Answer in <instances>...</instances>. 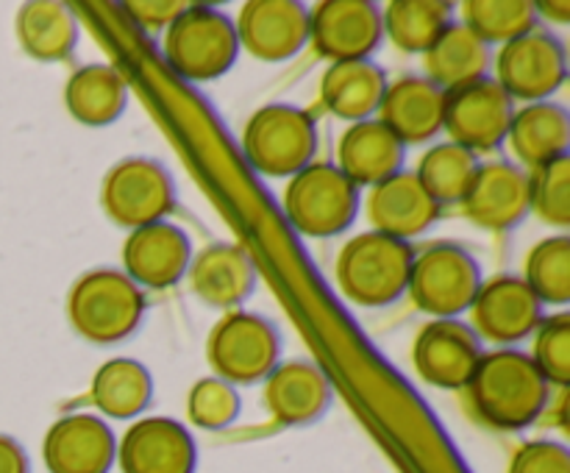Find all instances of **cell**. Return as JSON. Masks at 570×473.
<instances>
[{"label": "cell", "instance_id": "f35d334b", "mask_svg": "<svg viewBox=\"0 0 570 473\" xmlns=\"http://www.w3.org/2000/svg\"><path fill=\"white\" fill-rule=\"evenodd\" d=\"M187 6L189 3H167V0H161V3H126V9L131 11V17L139 26L154 31V28L170 26Z\"/></svg>", "mask_w": 570, "mask_h": 473}, {"label": "cell", "instance_id": "277c9868", "mask_svg": "<svg viewBox=\"0 0 570 473\" xmlns=\"http://www.w3.org/2000/svg\"><path fill=\"white\" fill-rule=\"evenodd\" d=\"M239 39L234 20L215 6L189 3L165 33V59L187 81H217L234 67Z\"/></svg>", "mask_w": 570, "mask_h": 473}, {"label": "cell", "instance_id": "8d00e7d4", "mask_svg": "<svg viewBox=\"0 0 570 473\" xmlns=\"http://www.w3.org/2000/svg\"><path fill=\"white\" fill-rule=\"evenodd\" d=\"M239 393L234 384L223 382L217 376H206L193 384L187 395V415L195 426L209 428H226L237 421L239 415Z\"/></svg>", "mask_w": 570, "mask_h": 473}, {"label": "cell", "instance_id": "e0dca14e", "mask_svg": "<svg viewBox=\"0 0 570 473\" xmlns=\"http://www.w3.org/2000/svg\"><path fill=\"white\" fill-rule=\"evenodd\" d=\"M193 262V245L184 228L159 220L134 228L122 245V267L137 287L165 289L181 282Z\"/></svg>", "mask_w": 570, "mask_h": 473}, {"label": "cell", "instance_id": "d6a6232c", "mask_svg": "<svg viewBox=\"0 0 570 473\" xmlns=\"http://www.w3.org/2000/svg\"><path fill=\"white\" fill-rule=\"evenodd\" d=\"M462 26L484 45H507L538 28L532 0H468L462 3Z\"/></svg>", "mask_w": 570, "mask_h": 473}, {"label": "cell", "instance_id": "ab89813d", "mask_svg": "<svg viewBox=\"0 0 570 473\" xmlns=\"http://www.w3.org/2000/svg\"><path fill=\"white\" fill-rule=\"evenodd\" d=\"M0 473H28L26 451L6 434H0Z\"/></svg>", "mask_w": 570, "mask_h": 473}, {"label": "cell", "instance_id": "2e32d148", "mask_svg": "<svg viewBox=\"0 0 570 473\" xmlns=\"http://www.w3.org/2000/svg\"><path fill=\"white\" fill-rule=\"evenodd\" d=\"M122 473H195L198 449L184 423L170 417H139L117 445Z\"/></svg>", "mask_w": 570, "mask_h": 473}, {"label": "cell", "instance_id": "f546056e", "mask_svg": "<svg viewBox=\"0 0 570 473\" xmlns=\"http://www.w3.org/2000/svg\"><path fill=\"white\" fill-rule=\"evenodd\" d=\"M154 395V378L150 371L137 359L117 356V359L104 362L95 371L92 384H89V398L115 421H128V417L142 415L145 406Z\"/></svg>", "mask_w": 570, "mask_h": 473}, {"label": "cell", "instance_id": "ffe728a7", "mask_svg": "<svg viewBox=\"0 0 570 473\" xmlns=\"http://www.w3.org/2000/svg\"><path fill=\"white\" fill-rule=\"evenodd\" d=\"M365 211L371 231L410 243L438 223L440 204L423 189L415 173L401 170L387 181L371 187Z\"/></svg>", "mask_w": 570, "mask_h": 473}, {"label": "cell", "instance_id": "4fadbf2b", "mask_svg": "<svg viewBox=\"0 0 570 473\" xmlns=\"http://www.w3.org/2000/svg\"><path fill=\"white\" fill-rule=\"evenodd\" d=\"M382 39V9L371 0H326L309 11V42L332 65L371 59Z\"/></svg>", "mask_w": 570, "mask_h": 473}, {"label": "cell", "instance_id": "1f68e13d", "mask_svg": "<svg viewBox=\"0 0 570 473\" xmlns=\"http://www.w3.org/2000/svg\"><path fill=\"white\" fill-rule=\"evenodd\" d=\"M479 170V156L471 150L460 148L454 142H440L432 145L426 154L417 161V170H412L417 176V181L423 184L429 195L443 204H460L465 198L468 187L476 178Z\"/></svg>", "mask_w": 570, "mask_h": 473}, {"label": "cell", "instance_id": "30bf717a", "mask_svg": "<svg viewBox=\"0 0 570 473\" xmlns=\"http://www.w3.org/2000/svg\"><path fill=\"white\" fill-rule=\"evenodd\" d=\"M568 76L566 45L554 33L534 28L495 53V83L521 104L549 100Z\"/></svg>", "mask_w": 570, "mask_h": 473}, {"label": "cell", "instance_id": "52a82bcc", "mask_svg": "<svg viewBox=\"0 0 570 473\" xmlns=\"http://www.w3.org/2000/svg\"><path fill=\"white\" fill-rule=\"evenodd\" d=\"M282 339L276 326L254 312H228L206 339V359L217 378L228 384L265 382L278 365Z\"/></svg>", "mask_w": 570, "mask_h": 473}, {"label": "cell", "instance_id": "5b68a950", "mask_svg": "<svg viewBox=\"0 0 570 473\" xmlns=\"http://www.w3.org/2000/svg\"><path fill=\"white\" fill-rule=\"evenodd\" d=\"M250 167L262 176L293 178L315 161L317 126L309 111L289 104H271L256 111L243 134Z\"/></svg>", "mask_w": 570, "mask_h": 473}, {"label": "cell", "instance_id": "cb8c5ba5", "mask_svg": "<svg viewBox=\"0 0 570 473\" xmlns=\"http://www.w3.org/2000/svg\"><path fill=\"white\" fill-rule=\"evenodd\" d=\"M328 401H332V384L326 373L312 362H284L265 378L267 412L284 426L315 423L328 410Z\"/></svg>", "mask_w": 570, "mask_h": 473}, {"label": "cell", "instance_id": "6da1fadb", "mask_svg": "<svg viewBox=\"0 0 570 473\" xmlns=\"http://www.w3.org/2000/svg\"><path fill=\"white\" fill-rule=\"evenodd\" d=\"M468 398L488 426L518 432L527 428L549 410L551 384L527 351L495 348L479 359Z\"/></svg>", "mask_w": 570, "mask_h": 473}, {"label": "cell", "instance_id": "3957f363", "mask_svg": "<svg viewBox=\"0 0 570 473\" xmlns=\"http://www.w3.org/2000/svg\"><path fill=\"white\" fill-rule=\"evenodd\" d=\"M142 315V287H137L122 270H111V267L83 273L67 295L70 326L89 343H122L137 332Z\"/></svg>", "mask_w": 570, "mask_h": 473}, {"label": "cell", "instance_id": "4316f807", "mask_svg": "<svg viewBox=\"0 0 570 473\" xmlns=\"http://www.w3.org/2000/svg\"><path fill=\"white\" fill-rule=\"evenodd\" d=\"M490 45H484L476 33L462 22H451L438 42L423 53V65H426L429 81L445 95L456 92L462 87L488 78L490 70Z\"/></svg>", "mask_w": 570, "mask_h": 473}, {"label": "cell", "instance_id": "f1b7e54d", "mask_svg": "<svg viewBox=\"0 0 570 473\" xmlns=\"http://www.w3.org/2000/svg\"><path fill=\"white\" fill-rule=\"evenodd\" d=\"M20 48L37 61H61L78 42L76 14L59 0H37L17 11L14 22Z\"/></svg>", "mask_w": 570, "mask_h": 473}, {"label": "cell", "instance_id": "d4e9b609", "mask_svg": "<svg viewBox=\"0 0 570 473\" xmlns=\"http://www.w3.org/2000/svg\"><path fill=\"white\" fill-rule=\"evenodd\" d=\"M512 154L521 161L518 167H538L551 165L557 159H566L570 148V115L566 106L540 100V104H527L515 109L507 134Z\"/></svg>", "mask_w": 570, "mask_h": 473}, {"label": "cell", "instance_id": "d590c367", "mask_svg": "<svg viewBox=\"0 0 570 473\" xmlns=\"http://www.w3.org/2000/svg\"><path fill=\"white\" fill-rule=\"evenodd\" d=\"M532 362L551 387H566L570 382V315L557 312L540 321L534 328Z\"/></svg>", "mask_w": 570, "mask_h": 473}, {"label": "cell", "instance_id": "603a6c76", "mask_svg": "<svg viewBox=\"0 0 570 473\" xmlns=\"http://www.w3.org/2000/svg\"><path fill=\"white\" fill-rule=\"evenodd\" d=\"M189 287L206 306L234 312L256 287V267L248 250L217 243L189 262Z\"/></svg>", "mask_w": 570, "mask_h": 473}, {"label": "cell", "instance_id": "44dd1931", "mask_svg": "<svg viewBox=\"0 0 570 473\" xmlns=\"http://www.w3.org/2000/svg\"><path fill=\"white\" fill-rule=\"evenodd\" d=\"M376 120L387 126L404 148L432 142L443 131L445 92L434 87L429 78H399V81L387 83Z\"/></svg>", "mask_w": 570, "mask_h": 473}, {"label": "cell", "instance_id": "7a4b0ae2", "mask_svg": "<svg viewBox=\"0 0 570 473\" xmlns=\"http://www.w3.org/2000/svg\"><path fill=\"white\" fill-rule=\"evenodd\" d=\"M415 248L404 239L384 237L379 231L356 234L337 256V284L356 306L395 304L410 287Z\"/></svg>", "mask_w": 570, "mask_h": 473}, {"label": "cell", "instance_id": "836d02e7", "mask_svg": "<svg viewBox=\"0 0 570 473\" xmlns=\"http://www.w3.org/2000/svg\"><path fill=\"white\" fill-rule=\"evenodd\" d=\"M540 304L566 306L570 300V239L568 234H554L546 237L529 250L527 256V276Z\"/></svg>", "mask_w": 570, "mask_h": 473}, {"label": "cell", "instance_id": "60d3db41", "mask_svg": "<svg viewBox=\"0 0 570 473\" xmlns=\"http://www.w3.org/2000/svg\"><path fill=\"white\" fill-rule=\"evenodd\" d=\"M538 9V20L540 17H549L554 22H568L570 20V3L568 0H560V3H534Z\"/></svg>", "mask_w": 570, "mask_h": 473}, {"label": "cell", "instance_id": "e575fe53", "mask_svg": "<svg viewBox=\"0 0 570 473\" xmlns=\"http://www.w3.org/2000/svg\"><path fill=\"white\" fill-rule=\"evenodd\" d=\"M529 211L566 234L570 226V156L529 170Z\"/></svg>", "mask_w": 570, "mask_h": 473}, {"label": "cell", "instance_id": "9a60e30c", "mask_svg": "<svg viewBox=\"0 0 570 473\" xmlns=\"http://www.w3.org/2000/svg\"><path fill=\"white\" fill-rule=\"evenodd\" d=\"M234 28L239 50L259 61H287L309 42V9L298 0H250Z\"/></svg>", "mask_w": 570, "mask_h": 473}, {"label": "cell", "instance_id": "4dcf8cb0", "mask_svg": "<svg viewBox=\"0 0 570 473\" xmlns=\"http://www.w3.org/2000/svg\"><path fill=\"white\" fill-rule=\"evenodd\" d=\"M454 22V6L445 0H393L382 11L384 37L404 53H426Z\"/></svg>", "mask_w": 570, "mask_h": 473}, {"label": "cell", "instance_id": "ac0fdd59", "mask_svg": "<svg viewBox=\"0 0 570 473\" xmlns=\"http://www.w3.org/2000/svg\"><path fill=\"white\" fill-rule=\"evenodd\" d=\"M468 220L488 231H510L529 215V173L512 161L479 165L460 200Z\"/></svg>", "mask_w": 570, "mask_h": 473}, {"label": "cell", "instance_id": "d6986e66", "mask_svg": "<svg viewBox=\"0 0 570 473\" xmlns=\"http://www.w3.org/2000/svg\"><path fill=\"white\" fill-rule=\"evenodd\" d=\"M115 456V434L98 415L59 417L45 434L42 460L50 473H109Z\"/></svg>", "mask_w": 570, "mask_h": 473}, {"label": "cell", "instance_id": "8fae6325", "mask_svg": "<svg viewBox=\"0 0 570 473\" xmlns=\"http://www.w3.org/2000/svg\"><path fill=\"white\" fill-rule=\"evenodd\" d=\"M512 115L515 104L510 95L493 78H482L445 95L443 131H449V142L471 154H493L507 142Z\"/></svg>", "mask_w": 570, "mask_h": 473}, {"label": "cell", "instance_id": "5bb4252c", "mask_svg": "<svg viewBox=\"0 0 570 473\" xmlns=\"http://www.w3.org/2000/svg\"><path fill=\"white\" fill-rule=\"evenodd\" d=\"M468 312L479 339H488L501 348L532 337L543 321V304L521 276H495L482 282V289Z\"/></svg>", "mask_w": 570, "mask_h": 473}, {"label": "cell", "instance_id": "484cf974", "mask_svg": "<svg viewBox=\"0 0 570 473\" xmlns=\"http://www.w3.org/2000/svg\"><path fill=\"white\" fill-rule=\"evenodd\" d=\"M387 83V76L373 59L334 61L323 72L321 98L340 120L362 122L379 111Z\"/></svg>", "mask_w": 570, "mask_h": 473}, {"label": "cell", "instance_id": "8992f818", "mask_svg": "<svg viewBox=\"0 0 570 473\" xmlns=\"http://www.w3.org/2000/svg\"><path fill=\"white\" fill-rule=\"evenodd\" d=\"M360 209V187L348 181L337 165L312 161L289 178L284 189V211L304 237H337L354 223Z\"/></svg>", "mask_w": 570, "mask_h": 473}, {"label": "cell", "instance_id": "9c48e42d", "mask_svg": "<svg viewBox=\"0 0 570 473\" xmlns=\"http://www.w3.org/2000/svg\"><path fill=\"white\" fill-rule=\"evenodd\" d=\"M100 204L117 226L134 231L170 215L176 204V184L159 161L131 156L106 173Z\"/></svg>", "mask_w": 570, "mask_h": 473}, {"label": "cell", "instance_id": "7402d4cb", "mask_svg": "<svg viewBox=\"0 0 570 473\" xmlns=\"http://www.w3.org/2000/svg\"><path fill=\"white\" fill-rule=\"evenodd\" d=\"M406 148L387 126L371 120L351 122L337 145V170L354 187H376L404 167Z\"/></svg>", "mask_w": 570, "mask_h": 473}, {"label": "cell", "instance_id": "7c38bea8", "mask_svg": "<svg viewBox=\"0 0 570 473\" xmlns=\"http://www.w3.org/2000/svg\"><path fill=\"white\" fill-rule=\"evenodd\" d=\"M482 356V339L460 317H434L412 345L415 371L423 382L440 390H465Z\"/></svg>", "mask_w": 570, "mask_h": 473}, {"label": "cell", "instance_id": "74e56055", "mask_svg": "<svg viewBox=\"0 0 570 473\" xmlns=\"http://www.w3.org/2000/svg\"><path fill=\"white\" fill-rule=\"evenodd\" d=\"M510 473H570V451L557 440H532L515 451Z\"/></svg>", "mask_w": 570, "mask_h": 473}, {"label": "cell", "instance_id": "83f0119b", "mask_svg": "<svg viewBox=\"0 0 570 473\" xmlns=\"http://www.w3.org/2000/svg\"><path fill=\"white\" fill-rule=\"evenodd\" d=\"M65 104L72 120L89 128L111 126L128 106V83L115 67L87 65L70 76Z\"/></svg>", "mask_w": 570, "mask_h": 473}, {"label": "cell", "instance_id": "ba28073f", "mask_svg": "<svg viewBox=\"0 0 570 473\" xmlns=\"http://www.w3.org/2000/svg\"><path fill=\"white\" fill-rule=\"evenodd\" d=\"M482 289V270L462 245L438 243L415 254L406 293L432 317H460Z\"/></svg>", "mask_w": 570, "mask_h": 473}]
</instances>
